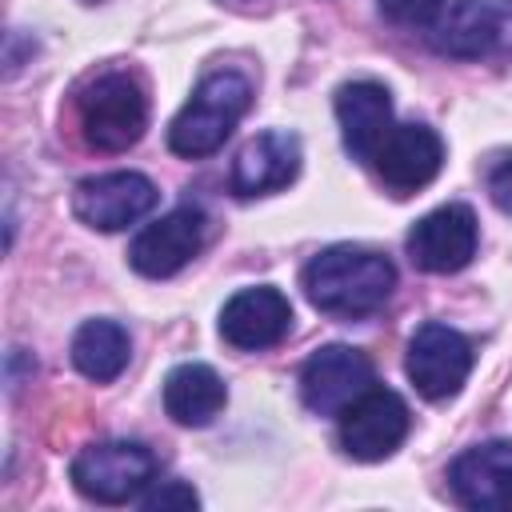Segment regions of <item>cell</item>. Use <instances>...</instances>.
I'll return each mask as SVG.
<instances>
[{
    "mask_svg": "<svg viewBox=\"0 0 512 512\" xmlns=\"http://www.w3.org/2000/svg\"><path fill=\"white\" fill-rule=\"evenodd\" d=\"M80 132L100 152H124L132 148L148 128V96L136 76L128 72H104L96 76L80 100Z\"/></svg>",
    "mask_w": 512,
    "mask_h": 512,
    "instance_id": "3",
    "label": "cell"
},
{
    "mask_svg": "<svg viewBox=\"0 0 512 512\" xmlns=\"http://www.w3.org/2000/svg\"><path fill=\"white\" fill-rule=\"evenodd\" d=\"M140 504H144L148 512H156V508H196V504H200V496H196L188 484L168 480V484H160V488L144 492V496H140Z\"/></svg>",
    "mask_w": 512,
    "mask_h": 512,
    "instance_id": "20",
    "label": "cell"
},
{
    "mask_svg": "<svg viewBox=\"0 0 512 512\" xmlns=\"http://www.w3.org/2000/svg\"><path fill=\"white\" fill-rule=\"evenodd\" d=\"M152 476H156V456L136 440H100L80 448L72 460L76 492L96 504H128L152 484Z\"/></svg>",
    "mask_w": 512,
    "mask_h": 512,
    "instance_id": "4",
    "label": "cell"
},
{
    "mask_svg": "<svg viewBox=\"0 0 512 512\" xmlns=\"http://www.w3.org/2000/svg\"><path fill=\"white\" fill-rule=\"evenodd\" d=\"M448 484L464 508L512 512V444L488 440L464 448L448 468Z\"/></svg>",
    "mask_w": 512,
    "mask_h": 512,
    "instance_id": "11",
    "label": "cell"
},
{
    "mask_svg": "<svg viewBox=\"0 0 512 512\" xmlns=\"http://www.w3.org/2000/svg\"><path fill=\"white\" fill-rule=\"evenodd\" d=\"M304 292L312 300V308L328 312V316H368L376 312L392 288H396V268L388 256L372 252V248H352V244H336L316 252L304 264Z\"/></svg>",
    "mask_w": 512,
    "mask_h": 512,
    "instance_id": "1",
    "label": "cell"
},
{
    "mask_svg": "<svg viewBox=\"0 0 512 512\" xmlns=\"http://www.w3.org/2000/svg\"><path fill=\"white\" fill-rule=\"evenodd\" d=\"M160 204V192L140 172H104L88 176L72 192V212L80 224L96 232H120L136 220H144Z\"/></svg>",
    "mask_w": 512,
    "mask_h": 512,
    "instance_id": "7",
    "label": "cell"
},
{
    "mask_svg": "<svg viewBox=\"0 0 512 512\" xmlns=\"http://www.w3.org/2000/svg\"><path fill=\"white\" fill-rule=\"evenodd\" d=\"M132 340L116 320H84L72 336V364L80 376L108 384L128 368Z\"/></svg>",
    "mask_w": 512,
    "mask_h": 512,
    "instance_id": "18",
    "label": "cell"
},
{
    "mask_svg": "<svg viewBox=\"0 0 512 512\" xmlns=\"http://www.w3.org/2000/svg\"><path fill=\"white\" fill-rule=\"evenodd\" d=\"M428 32H432L436 52L456 56V60H480L512 44V16L480 0H448Z\"/></svg>",
    "mask_w": 512,
    "mask_h": 512,
    "instance_id": "13",
    "label": "cell"
},
{
    "mask_svg": "<svg viewBox=\"0 0 512 512\" xmlns=\"http://www.w3.org/2000/svg\"><path fill=\"white\" fill-rule=\"evenodd\" d=\"M444 4L448 0H380V12L400 28H432Z\"/></svg>",
    "mask_w": 512,
    "mask_h": 512,
    "instance_id": "19",
    "label": "cell"
},
{
    "mask_svg": "<svg viewBox=\"0 0 512 512\" xmlns=\"http://www.w3.org/2000/svg\"><path fill=\"white\" fill-rule=\"evenodd\" d=\"M336 120H340V136L344 148L356 160H372L380 140L392 128V100L388 88L376 80H352L336 92Z\"/></svg>",
    "mask_w": 512,
    "mask_h": 512,
    "instance_id": "16",
    "label": "cell"
},
{
    "mask_svg": "<svg viewBox=\"0 0 512 512\" xmlns=\"http://www.w3.org/2000/svg\"><path fill=\"white\" fill-rule=\"evenodd\" d=\"M372 384V360L352 344H324L300 368V400L316 416H340Z\"/></svg>",
    "mask_w": 512,
    "mask_h": 512,
    "instance_id": "8",
    "label": "cell"
},
{
    "mask_svg": "<svg viewBox=\"0 0 512 512\" xmlns=\"http://www.w3.org/2000/svg\"><path fill=\"white\" fill-rule=\"evenodd\" d=\"M300 172V140L284 128L252 136L232 160V192L236 196H264L288 188Z\"/></svg>",
    "mask_w": 512,
    "mask_h": 512,
    "instance_id": "15",
    "label": "cell"
},
{
    "mask_svg": "<svg viewBox=\"0 0 512 512\" xmlns=\"http://www.w3.org/2000/svg\"><path fill=\"white\" fill-rule=\"evenodd\" d=\"M248 104H252V84L240 72L224 68V72L204 76L196 84V92L188 96V104L176 112V120L168 128V148L184 160L212 156L232 136V128L240 124Z\"/></svg>",
    "mask_w": 512,
    "mask_h": 512,
    "instance_id": "2",
    "label": "cell"
},
{
    "mask_svg": "<svg viewBox=\"0 0 512 512\" xmlns=\"http://www.w3.org/2000/svg\"><path fill=\"white\" fill-rule=\"evenodd\" d=\"M288 328H292V304L272 284L240 288L220 308V336H224V344H232L240 352L272 348L288 336Z\"/></svg>",
    "mask_w": 512,
    "mask_h": 512,
    "instance_id": "12",
    "label": "cell"
},
{
    "mask_svg": "<svg viewBox=\"0 0 512 512\" xmlns=\"http://www.w3.org/2000/svg\"><path fill=\"white\" fill-rule=\"evenodd\" d=\"M444 164V140L428 124H392L380 140L372 168L392 192H416L424 188Z\"/></svg>",
    "mask_w": 512,
    "mask_h": 512,
    "instance_id": "14",
    "label": "cell"
},
{
    "mask_svg": "<svg viewBox=\"0 0 512 512\" xmlns=\"http://www.w3.org/2000/svg\"><path fill=\"white\" fill-rule=\"evenodd\" d=\"M476 240H480L476 212L468 204H444L412 224L408 256L416 268L448 276V272H460L476 256Z\"/></svg>",
    "mask_w": 512,
    "mask_h": 512,
    "instance_id": "9",
    "label": "cell"
},
{
    "mask_svg": "<svg viewBox=\"0 0 512 512\" xmlns=\"http://www.w3.org/2000/svg\"><path fill=\"white\" fill-rule=\"evenodd\" d=\"M404 372L424 400H448L460 392V384L472 372V344L464 332L448 324H436V320L420 324L408 340Z\"/></svg>",
    "mask_w": 512,
    "mask_h": 512,
    "instance_id": "6",
    "label": "cell"
},
{
    "mask_svg": "<svg viewBox=\"0 0 512 512\" xmlns=\"http://www.w3.org/2000/svg\"><path fill=\"white\" fill-rule=\"evenodd\" d=\"M224 380L208 364H176L164 380V412L184 428H204L224 412Z\"/></svg>",
    "mask_w": 512,
    "mask_h": 512,
    "instance_id": "17",
    "label": "cell"
},
{
    "mask_svg": "<svg viewBox=\"0 0 512 512\" xmlns=\"http://www.w3.org/2000/svg\"><path fill=\"white\" fill-rule=\"evenodd\" d=\"M488 196H492L496 208L512 212V152L500 156V160L488 168Z\"/></svg>",
    "mask_w": 512,
    "mask_h": 512,
    "instance_id": "21",
    "label": "cell"
},
{
    "mask_svg": "<svg viewBox=\"0 0 512 512\" xmlns=\"http://www.w3.org/2000/svg\"><path fill=\"white\" fill-rule=\"evenodd\" d=\"M204 212L192 208V204H180L172 208L168 216L152 220L148 228L136 232L132 248H128V264L140 272V276H152V280H164V276H176L204 244Z\"/></svg>",
    "mask_w": 512,
    "mask_h": 512,
    "instance_id": "10",
    "label": "cell"
},
{
    "mask_svg": "<svg viewBox=\"0 0 512 512\" xmlns=\"http://www.w3.org/2000/svg\"><path fill=\"white\" fill-rule=\"evenodd\" d=\"M340 448L352 456V460H384L392 456L404 436H408V404L384 388V384H372L368 392H360L344 412H340Z\"/></svg>",
    "mask_w": 512,
    "mask_h": 512,
    "instance_id": "5",
    "label": "cell"
}]
</instances>
